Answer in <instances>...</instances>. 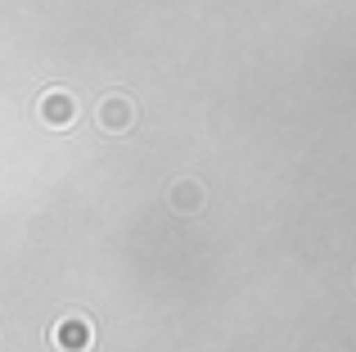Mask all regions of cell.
I'll use <instances>...</instances> for the list:
<instances>
[{
	"instance_id": "cell-1",
	"label": "cell",
	"mask_w": 356,
	"mask_h": 352,
	"mask_svg": "<svg viewBox=\"0 0 356 352\" xmlns=\"http://www.w3.org/2000/svg\"><path fill=\"white\" fill-rule=\"evenodd\" d=\"M136 99L131 95H122V90H108V95H99V104H95V127L99 131H108V136H127V131H136Z\"/></svg>"
},
{
	"instance_id": "cell-2",
	"label": "cell",
	"mask_w": 356,
	"mask_h": 352,
	"mask_svg": "<svg viewBox=\"0 0 356 352\" xmlns=\"http://www.w3.org/2000/svg\"><path fill=\"white\" fill-rule=\"evenodd\" d=\"M36 118H41L45 127H54V131H68V127L77 122V99H72L68 90H45V95L36 99Z\"/></svg>"
},
{
	"instance_id": "cell-3",
	"label": "cell",
	"mask_w": 356,
	"mask_h": 352,
	"mask_svg": "<svg viewBox=\"0 0 356 352\" xmlns=\"http://www.w3.org/2000/svg\"><path fill=\"white\" fill-rule=\"evenodd\" d=\"M50 339H54V348H59V352H90L95 330H90L86 317H63V321H54Z\"/></svg>"
},
{
	"instance_id": "cell-4",
	"label": "cell",
	"mask_w": 356,
	"mask_h": 352,
	"mask_svg": "<svg viewBox=\"0 0 356 352\" xmlns=\"http://www.w3.org/2000/svg\"><path fill=\"white\" fill-rule=\"evenodd\" d=\"M203 203H208V194H203L199 181H176L172 190H167V208L181 212V217H194V212H203Z\"/></svg>"
}]
</instances>
